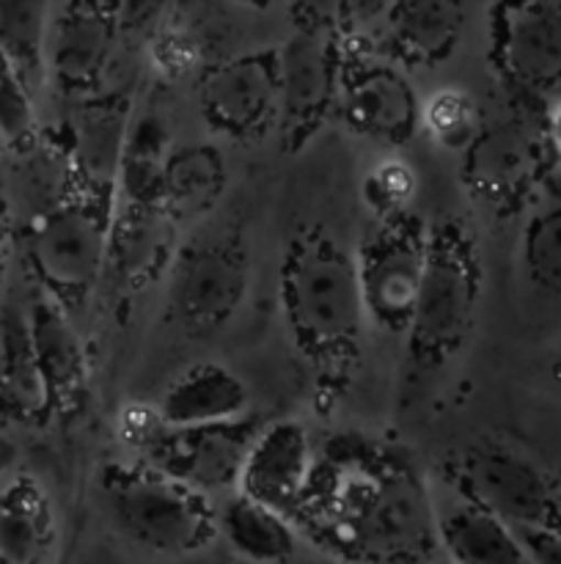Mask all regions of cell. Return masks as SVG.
Returning a JSON list of instances; mask_svg holds the SVG:
<instances>
[{
    "label": "cell",
    "mask_w": 561,
    "mask_h": 564,
    "mask_svg": "<svg viewBox=\"0 0 561 564\" xmlns=\"http://www.w3.org/2000/svg\"><path fill=\"white\" fill-rule=\"evenodd\" d=\"M119 193L64 187L22 229V259L38 295L64 308L77 325L108 279L110 235Z\"/></svg>",
    "instance_id": "3"
},
{
    "label": "cell",
    "mask_w": 561,
    "mask_h": 564,
    "mask_svg": "<svg viewBox=\"0 0 561 564\" xmlns=\"http://www.w3.org/2000/svg\"><path fill=\"white\" fill-rule=\"evenodd\" d=\"M295 31L280 44V119L278 138L286 154L311 147L333 116H339L341 83L350 36L339 9L295 6Z\"/></svg>",
    "instance_id": "6"
},
{
    "label": "cell",
    "mask_w": 561,
    "mask_h": 564,
    "mask_svg": "<svg viewBox=\"0 0 561 564\" xmlns=\"http://www.w3.org/2000/svg\"><path fill=\"white\" fill-rule=\"evenodd\" d=\"M132 102L121 91L77 102V113L66 135V171L72 185L88 191L119 193V174L132 132Z\"/></svg>",
    "instance_id": "18"
},
{
    "label": "cell",
    "mask_w": 561,
    "mask_h": 564,
    "mask_svg": "<svg viewBox=\"0 0 561 564\" xmlns=\"http://www.w3.org/2000/svg\"><path fill=\"white\" fill-rule=\"evenodd\" d=\"M295 564H341V562H333V560H308V562H295Z\"/></svg>",
    "instance_id": "37"
},
{
    "label": "cell",
    "mask_w": 561,
    "mask_h": 564,
    "mask_svg": "<svg viewBox=\"0 0 561 564\" xmlns=\"http://www.w3.org/2000/svg\"><path fill=\"white\" fill-rule=\"evenodd\" d=\"M487 58L517 105L561 102V0L495 3L487 11Z\"/></svg>",
    "instance_id": "11"
},
{
    "label": "cell",
    "mask_w": 561,
    "mask_h": 564,
    "mask_svg": "<svg viewBox=\"0 0 561 564\" xmlns=\"http://www.w3.org/2000/svg\"><path fill=\"white\" fill-rule=\"evenodd\" d=\"M47 25L50 6L36 0L0 3V64L33 94L47 83Z\"/></svg>",
    "instance_id": "27"
},
{
    "label": "cell",
    "mask_w": 561,
    "mask_h": 564,
    "mask_svg": "<svg viewBox=\"0 0 561 564\" xmlns=\"http://www.w3.org/2000/svg\"><path fill=\"white\" fill-rule=\"evenodd\" d=\"M196 105L204 124L229 141L251 143L278 130L280 44L245 50L204 69Z\"/></svg>",
    "instance_id": "12"
},
{
    "label": "cell",
    "mask_w": 561,
    "mask_h": 564,
    "mask_svg": "<svg viewBox=\"0 0 561 564\" xmlns=\"http://www.w3.org/2000/svg\"><path fill=\"white\" fill-rule=\"evenodd\" d=\"M124 31V6L72 0L50 6L47 86L61 97L86 99L105 94L113 50Z\"/></svg>",
    "instance_id": "14"
},
{
    "label": "cell",
    "mask_w": 561,
    "mask_h": 564,
    "mask_svg": "<svg viewBox=\"0 0 561 564\" xmlns=\"http://www.w3.org/2000/svg\"><path fill=\"white\" fill-rule=\"evenodd\" d=\"M229 185V165L212 143L174 147L165 169V209L176 224L207 218Z\"/></svg>",
    "instance_id": "26"
},
{
    "label": "cell",
    "mask_w": 561,
    "mask_h": 564,
    "mask_svg": "<svg viewBox=\"0 0 561 564\" xmlns=\"http://www.w3.org/2000/svg\"><path fill=\"white\" fill-rule=\"evenodd\" d=\"M465 6L451 0H399L383 6L377 50L402 69H435L457 53Z\"/></svg>",
    "instance_id": "19"
},
{
    "label": "cell",
    "mask_w": 561,
    "mask_h": 564,
    "mask_svg": "<svg viewBox=\"0 0 561 564\" xmlns=\"http://www.w3.org/2000/svg\"><path fill=\"white\" fill-rule=\"evenodd\" d=\"M484 262L473 226L460 215L429 224L427 273L405 336V380L429 378L457 361L476 328Z\"/></svg>",
    "instance_id": "4"
},
{
    "label": "cell",
    "mask_w": 561,
    "mask_h": 564,
    "mask_svg": "<svg viewBox=\"0 0 561 564\" xmlns=\"http://www.w3.org/2000/svg\"><path fill=\"white\" fill-rule=\"evenodd\" d=\"M550 380H553L556 389L561 391V358H556V361L550 364Z\"/></svg>",
    "instance_id": "36"
},
{
    "label": "cell",
    "mask_w": 561,
    "mask_h": 564,
    "mask_svg": "<svg viewBox=\"0 0 561 564\" xmlns=\"http://www.w3.org/2000/svg\"><path fill=\"white\" fill-rule=\"evenodd\" d=\"M165 314L182 334L209 336L237 317L251 290V246L240 226L204 229L176 251Z\"/></svg>",
    "instance_id": "7"
},
{
    "label": "cell",
    "mask_w": 561,
    "mask_h": 564,
    "mask_svg": "<svg viewBox=\"0 0 561 564\" xmlns=\"http://www.w3.org/2000/svg\"><path fill=\"white\" fill-rule=\"evenodd\" d=\"M176 226L179 224L170 218L165 204L116 202L108 279H113L121 292L135 295L168 275L179 251Z\"/></svg>",
    "instance_id": "20"
},
{
    "label": "cell",
    "mask_w": 561,
    "mask_h": 564,
    "mask_svg": "<svg viewBox=\"0 0 561 564\" xmlns=\"http://www.w3.org/2000/svg\"><path fill=\"white\" fill-rule=\"evenodd\" d=\"M526 543L534 564H561V538L559 534L539 532H517Z\"/></svg>",
    "instance_id": "34"
},
{
    "label": "cell",
    "mask_w": 561,
    "mask_h": 564,
    "mask_svg": "<svg viewBox=\"0 0 561 564\" xmlns=\"http://www.w3.org/2000/svg\"><path fill=\"white\" fill-rule=\"evenodd\" d=\"M0 328V408L6 424L44 427L50 424L47 389L33 347L28 308L6 303Z\"/></svg>",
    "instance_id": "22"
},
{
    "label": "cell",
    "mask_w": 561,
    "mask_h": 564,
    "mask_svg": "<svg viewBox=\"0 0 561 564\" xmlns=\"http://www.w3.org/2000/svg\"><path fill=\"white\" fill-rule=\"evenodd\" d=\"M300 538L341 564H438V505L399 446L366 433H330L314 452Z\"/></svg>",
    "instance_id": "1"
},
{
    "label": "cell",
    "mask_w": 561,
    "mask_h": 564,
    "mask_svg": "<svg viewBox=\"0 0 561 564\" xmlns=\"http://www.w3.org/2000/svg\"><path fill=\"white\" fill-rule=\"evenodd\" d=\"M218 529L229 549L251 564H295L300 549V532L289 518L242 494L218 507Z\"/></svg>",
    "instance_id": "25"
},
{
    "label": "cell",
    "mask_w": 561,
    "mask_h": 564,
    "mask_svg": "<svg viewBox=\"0 0 561 564\" xmlns=\"http://www.w3.org/2000/svg\"><path fill=\"white\" fill-rule=\"evenodd\" d=\"M264 424L267 422H262L258 413L242 422L209 427L163 424L160 433L138 452L135 460L215 501V496L237 494L242 468Z\"/></svg>",
    "instance_id": "13"
},
{
    "label": "cell",
    "mask_w": 561,
    "mask_h": 564,
    "mask_svg": "<svg viewBox=\"0 0 561 564\" xmlns=\"http://www.w3.org/2000/svg\"><path fill=\"white\" fill-rule=\"evenodd\" d=\"M553 158L548 116L537 119V110H528L515 119L482 121L476 141L462 152V182L473 202L504 218L537 202Z\"/></svg>",
    "instance_id": "9"
},
{
    "label": "cell",
    "mask_w": 561,
    "mask_h": 564,
    "mask_svg": "<svg viewBox=\"0 0 561 564\" xmlns=\"http://www.w3.org/2000/svg\"><path fill=\"white\" fill-rule=\"evenodd\" d=\"M28 319L47 389L50 422H75L82 416L91 394V367L80 325L44 295L28 306Z\"/></svg>",
    "instance_id": "17"
},
{
    "label": "cell",
    "mask_w": 561,
    "mask_h": 564,
    "mask_svg": "<svg viewBox=\"0 0 561 564\" xmlns=\"http://www.w3.org/2000/svg\"><path fill=\"white\" fill-rule=\"evenodd\" d=\"M520 262L534 290L561 301V196L537 198L526 209Z\"/></svg>",
    "instance_id": "29"
},
{
    "label": "cell",
    "mask_w": 561,
    "mask_h": 564,
    "mask_svg": "<svg viewBox=\"0 0 561 564\" xmlns=\"http://www.w3.org/2000/svg\"><path fill=\"white\" fill-rule=\"evenodd\" d=\"M58 540V518L36 477L16 471L0 496V564H47Z\"/></svg>",
    "instance_id": "23"
},
{
    "label": "cell",
    "mask_w": 561,
    "mask_h": 564,
    "mask_svg": "<svg viewBox=\"0 0 561 564\" xmlns=\"http://www.w3.org/2000/svg\"><path fill=\"white\" fill-rule=\"evenodd\" d=\"M174 152L168 127L157 113H146L132 124L124 163L119 174V202L165 204V169Z\"/></svg>",
    "instance_id": "28"
},
{
    "label": "cell",
    "mask_w": 561,
    "mask_h": 564,
    "mask_svg": "<svg viewBox=\"0 0 561 564\" xmlns=\"http://www.w3.org/2000/svg\"><path fill=\"white\" fill-rule=\"evenodd\" d=\"M286 336L308 375L314 411L330 416L355 389L369 314L355 253L324 226H302L286 240L278 268Z\"/></svg>",
    "instance_id": "2"
},
{
    "label": "cell",
    "mask_w": 561,
    "mask_h": 564,
    "mask_svg": "<svg viewBox=\"0 0 561 564\" xmlns=\"http://www.w3.org/2000/svg\"><path fill=\"white\" fill-rule=\"evenodd\" d=\"M416 196V174L402 160H383L363 180V198L372 218H391L410 209Z\"/></svg>",
    "instance_id": "32"
},
{
    "label": "cell",
    "mask_w": 561,
    "mask_h": 564,
    "mask_svg": "<svg viewBox=\"0 0 561 564\" xmlns=\"http://www.w3.org/2000/svg\"><path fill=\"white\" fill-rule=\"evenodd\" d=\"M548 135L556 154H561V102H556L553 108L548 110Z\"/></svg>",
    "instance_id": "35"
},
{
    "label": "cell",
    "mask_w": 561,
    "mask_h": 564,
    "mask_svg": "<svg viewBox=\"0 0 561 564\" xmlns=\"http://www.w3.org/2000/svg\"><path fill=\"white\" fill-rule=\"evenodd\" d=\"M0 138L11 158H28L42 147V121L36 113V94L0 64Z\"/></svg>",
    "instance_id": "30"
},
{
    "label": "cell",
    "mask_w": 561,
    "mask_h": 564,
    "mask_svg": "<svg viewBox=\"0 0 561 564\" xmlns=\"http://www.w3.org/2000/svg\"><path fill=\"white\" fill-rule=\"evenodd\" d=\"M424 130L438 147L465 152L482 130V113L468 94L446 88L435 94L424 108Z\"/></svg>",
    "instance_id": "31"
},
{
    "label": "cell",
    "mask_w": 561,
    "mask_h": 564,
    "mask_svg": "<svg viewBox=\"0 0 561 564\" xmlns=\"http://www.w3.org/2000/svg\"><path fill=\"white\" fill-rule=\"evenodd\" d=\"M314 452H317V444L308 435L306 424L297 419L267 422L248 455L237 494L292 521L311 482Z\"/></svg>",
    "instance_id": "16"
},
{
    "label": "cell",
    "mask_w": 561,
    "mask_h": 564,
    "mask_svg": "<svg viewBox=\"0 0 561 564\" xmlns=\"http://www.w3.org/2000/svg\"><path fill=\"white\" fill-rule=\"evenodd\" d=\"M168 427H209L253 416V397L245 380L223 364H193L176 375L157 400Z\"/></svg>",
    "instance_id": "21"
},
{
    "label": "cell",
    "mask_w": 561,
    "mask_h": 564,
    "mask_svg": "<svg viewBox=\"0 0 561 564\" xmlns=\"http://www.w3.org/2000/svg\"><path fill=\"white\" fill-rule=\"evenodd\" d=\"M429 224L418 213L372 218L355 248L369 325L405 339L427 273Z\"/></svg>",
    "instance_id": "10"
},
{
    "label": "cell",
    "mask_w": 561,
    "mask_h": 564,
    "mask_svg": "<svg viewBox=\"0 0 561 564\" xmlns=\"http://www.w3.org/2000/svg\"><path fill=\"white\" fill-rule=\"evenodd\" d=\"M339 116L355 135L385 147H405L424 127V108L407 72L355 39L346 53Z\"/></svg>",
    "instance_id": "15"
},
{
    "label": "cell",
    "mask_w": 561,
    "mask_h": 564,
    "mask_svg": "<svg viewBox=\"0 0 561 564\" xmlns=\"http://www.w3.org/2000/svg\"><path fill=\"white\" fill-rule=\"evenodd\" d=\"M193 58H196V50H193L190 39L187 36L168 33V36L160 39L157 61L163 64L160 69L170 72V75H185V72L193 69Z\"/></svg>",
    "instance_id": "33"
},
{
    "label": "cell",
    "mask_w": 561,
    "mask_h": 564,
    "mask_svg": "<svg viewBox=\"0 0 561 564\" xmlns=\"http://www.w3.org/2000/svg\"><path fill=\"white\" fill-rule=\"evenodd\" d=\"M97 494L108 521L148 554L193 556L220 538L218 505L209 496L141 460L102 463Z\"/></svg>",
    "instance_id": "5"
},
{
    "label": "cell",
    "mask_w": 561,
    "mask_h": 564,
    "mask_svg": "<svg viewBox=\"0 0 561 564\" xmlns=\"http://www.w3.org/2000/svg\"><path fill=\"white\" fill-rule=\"evenodd\" d=\"M451 490L515 532L559 534L561 482L544 468L501 444H473L446 468Z\"/></svg>",
    "instance_id": "8"
},
{
    "label": "cell",
    "mask_w": 561,
    "mask_h": 564,
    "mask_svg": "<svg viewBox=\"0 0 561 564\" xmlns=\"http://www.w3.org/2000/svg\"><path fill=\"white\" fill-rule=\"evenodd\" d=\"M438 538L449 564H534L515 529L457 494L438 507Z\"/></svg>",
    "instance_id": "24"
}]
</instances>
